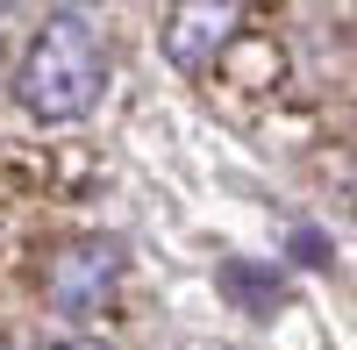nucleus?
<instances>
[{
    "label": "nucleus",
    "mask_w": 357,
    "mask_h": 350,
    "mask_svg": "<svg viewBox=\"0 0 357 350\" xmlns=\"http://www.w3.org/2000/svg\"><path fill=\"white\" fill-rule=\"evenodd\" d=\"M293 265H329V236H321V229H293Z\"/></svg>",
    "instance_id": "5"
},
{
    "label": "nucleus",
    "mask_w": 357,
    "mask_h": 350,
    "mask_svg": "<svg viewBox=\"0 0 357 350\" xmlns=\"http://www.w3.org/2000/svg\"><path fill=\"white\" fill-rule=\"evenodd\" d=\"M107 86V43L86 15H50L15 72V100L36 122H79Z\"/></svg>",
    "instance_id": "1"
},
{
    "label": "nucleus",
    "mask_w": 357,
    "mask_h": 350,
    "mask_svg": "<svg viewBox=\"0 0 357 350\" xmlns=\"http://www.w3.org/2000/svg\"><path fill=\"white\" fill-rule=\"evenodd\" d=\"M215 286L236 300V314H257V322H272V314L286 307V279L272 265H250V257H229V265L215 272Z\"/></svg>",
    "instance_id": "4"
},
{
    "label": "nucleus",
    "mask_w": 357,
    "mask_h": 350,
    "mask_svg": "<svg viewBox=\"0 0 357 350\" xmlns=\"http://www.w3.org/2000/svg\"><path fill=\"white\" fill-rule=\"evenodd\" d=\"M236 36H243V8L236 0H186V8L165 15V57L178 72H207Z\"/></svg>",
    "instance_id": "3"
},
{
    "label": "nucleus",
    "mask_w": 357,
    "mask_h": 350,
    "mask_svg": "<svg viewBox=\"0 0 357 350\" xmlns=\"http://www.w3.org/2000/svg\"><path fill=\"white\" fill-rule=\"evenodd\" d=\"M114 279H122V250L100 243V236H79L43 265V294H50L57 314H100Z\"/></svg>",
    "instance_id": "2"
}]
</instances>
